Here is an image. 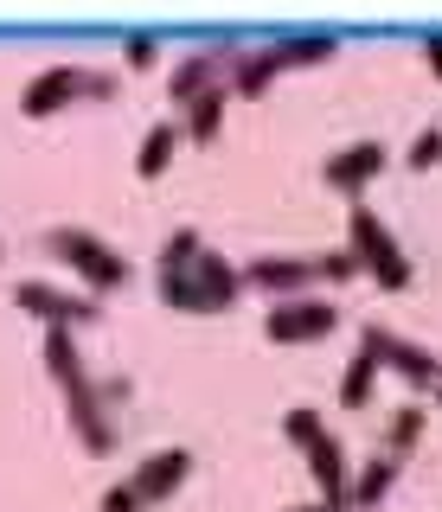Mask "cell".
Listing matches in <instances>:
<instances>
[{
  "label": "cell",
  "mask_w": 442,
  "mask_h": 512,
  "mask_svg": "<svg viewBox=\"0 0 442 512\" xmlns=\"http://www.w3.org/2000/svg\"><path fill=\"white\" fill-rule=\"evenodd\" d=\"M154 282H161V301L180 308V314H218V308H231V301L244 295V269L225 263L218 250H205V237L193 224H180V231L161 244Z\"/></svg>",
  "instance_id": "cell-1"
},
{
  "label": "cell",
  "mask_w": 442,
  "mask_h": 512,
  "mask_svg": "<svg viewBox=\"0 0 442 512\" xmlns=\"http://www.w3.org/2000/svg\"><path fill=\"white\" fill-rule=\"evenodd\" d=\"M45 372H52L58 384V397H65V416H71V429H77V442L90 448V455H109L116 448V416H109V384L90 378V365H84V352H77V333L65 327H45Z\"/></svg>",
  "instance_id": "cell-2"
},
{
  "label": "cell",
  "mask_w": 442,
  "mask_h": 512,
  "mask_svg": "<svg viewBox=\"0 0 442 512\" xmlns=\"http://www.w3.org/2000/svg\"><path fill=\"white\" fill-rule=\"evenodd\" d=\"M77 96H116V71H109V64H84V58L45 64V71L26 77L20 116H26V122H45V116H58V109H71Z\"/></svg>",
  "instance_id": "cell-3"
},
{
  "label": "cell",
  "mask_w": 442,
  "mask_h": 512,
  "mask_svg": "<svg viewBox=\"0 0 442 512\" xmlns=\"http://www.w3.org/2000/svg\"><path fill=\"white\" fill-rule=\"evenodd\" d=\"M45 250H52L90 295H109V288L129 282V256L116 244H103L97 231H84V224H52V231H45Z\"/></svg>",
  "instance_id": "cell-4"
},
{
  "label": "cell",
  "mask_w": 442,
  "mask_h": 512,
  "mask_svg": "<svg viewBox=\"0 0 442 512\" xmlns=\"http://www.w3.org/2000/svg\"><path fill=\"white\" fill-rule=\"evenodd\" d=\"M346 250L359 256V269H366L378 288H391V295H398V288H410V250L391 237V224L378 218L366 199L346 212Z\"/></svg>",
  "instance_id": "cell-5"
},
{
  "label": "cell",
  "mask_w": 442,
  "mask_h": 512,
  "mask_svg": "<svg viewBox=\"0 0 442 512\" xmlns=\"http://www.w3.org/2000/svg\"><path fill=\"white\" fill-rule=\"evenodd\" d=\"M13 308H20V314H39L45 327L77 333L84 320L103 314V295H90V288H58V282H45V276H26L20 288H13Z\"/></svg>",
  "instance_id": "cell-6"
},
{
  "label": "cell",
  "mask_w": 442,
  "mask_h": 512,
  "mask_svg": "<svg viewBox=\"0 0 442 512\" xmlns=\"http://www.w3.org/2000/svg\"><path fill=\"white\" fill-rule=\"evenodd\" d=\"M334 327H340V308L327 295H295V301H276V308L263 314L270 346H308V340H327Z\"/></svg>",
  "instance_id": "cell-7"
},
{
  "label": "cell",
  "mask_w": 442,
  "mask_h": 512,
  "mask_svg": "<svg viewBox=\"0 0 442 512\" xmlns=\"http://www.w3.org/2000/svg\"><path fill=\"white\" fill-rule=\"evenodd\" d=\"M385 160H391V148H385L378 135H366V141H346V148H340L334 160H321V186L359 205V192H366V186L378 180V173H385Z\"/></svg>",
  "instance_id": "cell-8"
},
{
  "label": "cell",
  "mask_w": 442,
  "mask_h": 512,
  "mask_svg": "<svg viewBox=\"0 0 442 512\" xmlns=\"http://www.w3.org/2000/svg\"><path fill=\"white\" fill-rule=\"evenodd\" d=\"M238 58H244L238 45H199V52H186L180 64H173V77H167V96L186 109L193 96L218 90V84H231V64H238Z\"/></svg>",
  "instance_id": "cell-9"
},
{
  "label": "cell",
  "mask_w": 442,
  "mask_h": 512,
  "mask_svg": "<svg viewBox=\"0 0 442 512\" xmlns=\"http://www.w3.org/2000/svg\"><path fill=\"white\" fill-rule=\"evenodd\" d=\"M186 474H193V448H148V455L129 468V487H135V500L141 506H161L167 493H180L186 487Z\"/></svg>",
  "instance_id": "cell-10"
},
{
  "label": "cell",
  "mask_w": 442,
  "mask_h": 512,
  "mask_svg": "<svg viewBox=\"0 0 442 512\" xmlns=\"http://www.w3.org/2000/svg\"><path fill=\"white\" fill-rule=\"evenodd\" d=\"M359 346H372L391 372L410 378V384H423V391H436V384H442V359H436V352L417 346V340H398L391 327H359Z\"/></svg>",
  "instance_id": "cell-11"
},
{
  "label": "cell",
  "mask_w": 442,
  "mask_h": 512,
  "mask_svg": "<svg viewBox=\"0 0 442 512\" xmlns=\"http://www.w3.org/2000/svg\"><path fill=\"white\" fill-rule=\"evenodd\" d=\"M314 276H321V256H257V263H244V288H270L282 301L308 295Z\"/></svg>",
  "instance_id": "cell-12"
},
{
  "label": "cell",
  "mask_w": 442,
  "mask_h": 512,
  "mask_svg": "<svg viewBox=\"0 0 442 512\" xmlns=\"http://www.w3.org/2000/svg\"><path fill=\"white\" fill-rule=\"evenodd\" d=\"M308 474H314V487H321V506L346 512V493H353V468H346V448H340L334 429H327V436L308 448Z\"/></svg>",
  "instance_id": "cell-13"
},
{
  "label": "cell",
  "mask_w": 442,
  "mask_h": 512,
  "mask_svg": "<svg viewBox=\"0 0 442 512\" xmlns=\"http://www.w3.org/2000/svg\"><path fill=\"white\" fill-rule=\"evenodd\" d=\"M180 141H186L180 116L148 122V135H141V148H135V173H141V180H161V173L173 167V154H180Z\"/></svg>",
  "instance_id": "cell-14"
},
{
  "label": "cell",
  "mask_w": 442,
  "mask_h": 512,
  "mask_svg": "<svg viewBox=\"0 0 442 512\" xmlns=\"http://www.w3.org/2000/svg\"><path fill=\"white\" fill-rule=\"evenodd\" d=\"M270 52L282 71H308V64H327L340 52V39L334 32H282V39H270Z\"/></svg>",
  "instance_id": "cell-15"
},
{
  "label": "cell",
  "mask_w": 442,
  "mask_h": 512,
  "mask_svg": "<svg viewBox=\"0 0 442 512\" xmlns=\"http://www.w3.org/2000/svg\"><path fill=\"white\" fill-rule=\"evenodd\" d=\"M391 487H398V455H372L366 468H353V493H346V512H366V506H378Z\"/></svg>",
  "instance_id": "cell-16"
},
{
  "label": "cell",
  "mask_w": 442,
  "mask_h": 512,
  "mask_svg": "<svg viewBox=\"0 0 442 512\" xmlns=\"http://www.w3.org/2000/svg\"><path fill=\"white\" fill-rule=\"evenodd\" d=\"M225 103H231V84H218V90H205L193 96V103L180 109V128H186V141H218V128H225Z\"/></svg>",
  "instance_id": "cell-17"
},
{
  "label": "cell",
  "mask_w": 442,
  "mask_h": 512,
  "mask_svg": "<svg viewBox=\"0 0 442 512\" xmlns=\"http://www.w3.org/2000/svg\"><path fill=\"white\" fill-rule=\"evenodd\" d=\"M378 352L372 346H353V359H346V372H340V410H366L372 404V384H378Z\"/></svg>",
  "instance_id": "cell-18"
},
{
  "label": "cell",
  "mask_w": 442,
  "mask_h": 512,
  "mask_svg": "<svg viewBox=\"0 0 442 512\" xmlns=\"http://www.w3.org/2000/svg\"><path fill=\"white\" fill-rule=\"evenodd\" d=\"M276 77H282V64H276L270 45H257V52H244L238 64H231V90H238V96H263Z\"/></svg>",
  "instance_id": "cell-19"
},
{
  "label": "cell",
  "mask_w": 442,
  "mask_h": 512,
  "mask_svg": "<svg viewBox=\"0 0 442 512\" xmlns=\"http://www.w3.org/2000/svg\"><path fill=\"white\" fill-rule=\"evenodd\" d=\"M423 442V404H398L391 410V423H385V455H410V448Z\"/></svg>",
  "instance_id": "cell-20"
},
{
  "label": "cell",
  "mask_w": 442,
  "mask_h": 512,
  "mask_svg": "<svg viewBox=\"0 0 442 512\" xmlns=\"http://www.w3.org/2000/svg\"><path fill=\"white\" fill-rule=\"evenodd\" d=\"M282 436H289L295 448H302V455H308V448L314 442H321L327 436V423H321V410H314V404H295L289 416H282Z\"/></svg>",
  "instance_id": "cell-21"
},
{
  "label": "cell",
  "mask_w": 442,
  "mask_h": 512,
  "mask_svg": "<svg viewBox=\"0 0 442 512\" xmlns=\"http://www.w3.org/2000/svg\"><path fill=\"white\" fill-rule=\"evenodd\" d=\"M442 160V122H430V128H417V135H410V148H404V167H436Z\"/></svg>",
  "instance_id": "cell-22"
},
{
  "label": "cell",
  "mask_w": 442,
  "mask_h": 512,
  "mask_svg": "<svg viewBox=\"0 0 442 512\" xmlns=\"http://www.w3.org/2000/svg\"><path fill=\"white\" fill-rule=\"evenodd\" d=\"M122 58H129V71H154L161 39H154V32H122Z\"/></svg>",
  "instance_id": "cell-23"
},
{
  "label": "cell",
  "mask_w": 442,
  "mask_h": 512,
  "mask_svg": "<svg viewBox=\"0 0 442 512\" xmlns=\"http://www.w3.org/2000/svg\"><path fill=\"white\" fill-rule=\"evenodd\" d=\"M321 276L327 282H353V276H366V269H359V256L340 244V250H321Z\"/></svg>",
  "instance_id": "cell-24"
},
{
  "label": "cell",
  "mask_w": 442,
  "mask_h": 512,
  "mask_svg": "<svg viewBox=\"0 0 442 512\" xmlns=\"http://www.w3.org/2000/svg\"><path fill=\"white\" fill-rule=\"evenodd\" d=\"M103 512H148V506L135 500V487H129V480H116V487H103Z\"/></svg>",
  "instance_id": "cell-25"
},
{
  "label": "cell",
  "mask_w": 442,
  "mask_h": 512,
  "mask_svg": "<svg viewBox=\"0 0 442 512\" xmlns=\"http://www.w3.org/2000/svg\"><path fill=\"white\" fill-rule=\"evenodd\" d=\"M423 64H430V77H442V32H423Z\"/></svg>",
  "instance_id": "cell-26"
},
{
  "label": "cell",
  "mask_w": 442,
  "mask_h": 512,
  "mask_svg": "<svg viewBox=\"0 0 442 512\" xmlns=\"http://www.w3.org/2000/svg\"><path fill=\"white\" fill-rule=\"evenodd\" d=\"M289 512H334V506H321V500H302V506H289Z\"/></svg>",
  "instance_id": "cell-27"
},
{
  "label": "cell",
  "mask_w": 442,
  "mask_h": 512,
  "mask_svg": "<svg viewBox=\"0 0 442 512\" xmlns=\"http://www.w3.org/2000/svg\"><path fill=\"white\" fill-rule=\"evenodd\" d=\"M436 404H442V384H436Z\"/></svg>",
  "instance_id": "cell-28"
}]
</instances>
